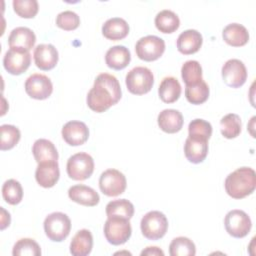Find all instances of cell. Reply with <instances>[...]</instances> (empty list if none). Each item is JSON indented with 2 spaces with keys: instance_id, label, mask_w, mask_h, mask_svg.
Returning <instances> with one entry per match:
<instances>
[{
  "instance_id": "6da1fadb",
  "label": "cell",
  "mask_w": 256,
  "mask_h": 256,
  "mask_svg": "<svg viewBox=\"0 0 256 256\" xmlns=\"http://www.w3.org/2000/svg\"><path fill=\"white\" fill-rule=\"evenodd\" d=\"M121 96L122 91L117 78L109 73H101L87 94V105L91 110L102 113L118 103Z\"/></svg>"
},
{
  "instance_id": "7a4b0ae2",
  "label": "cell",
  "mask_w": 256,
  "mask_h": 256,
  "mask_svg": "<svg viewBox=\"0 0 256 256\" xmlns=\"http://www.w3.org/2000/svg\"><path fill=\"white\" fill-rule=\"evenodd\" d=\"M227 194L234 199H242L252 194L256 187V174L250 167H240L231 172L224 182Z\"/></svg>"
},
{
  "instance_id": "3957f363",
  "label": "cell",
  "mask_w": 256,
  "mask_h": 256,
  "mask_svg": "<svg viewBox=\"0 0 256 256\" xmlns=\"http://www.w3.org/2000/svg\"><path fill=\"white\" fill-rule=\"evenodd\" d=\"M132 228L129 219L122 217H108L104 224V235L112 245H122L131 237Z\"/></svg>"
},
{
  "instance_id": "277c9868",
  "label": "cell",
  "mask_w": 256,
  "mask_h": 256,
  "mask_svg": "<svg viewBox=\"0 0 256 256\" xmlns=\"http://www.w3.org/2000/svg\"><path fill=\"white\" fill-rule=\"evenodd\" d=\"M125 82L129 92L135 95H143L151 90L154 84V76L149 68L137 66L127 73Z\"/></svg>"
},
{
  "instance_id": "5b68a950",
  "label": "cell",
  "mask_w": 256,
  "mask_h": 256,
  "mask_svg": "<svg viewBox=\"0 0 256 256\" xmlns=\"http://www.w3.org/2000/svg\"><path fill=\"white\" fill-rule=\"evenodd\" d=\"M71 230L70 218L62 212H53L44 220V231L46 236L54 242L65 240Z\"/></svg>"
},
{
  "instance_id": "8992f818",
  "label": "cell",
  "mask_w": 256,
  "mask_h": 256,
  "mask_svg": "<svg viewBox=\"0 0 256 256\" xmlns=\"http://www.w3.org/2000/svg\"><path fill=\"white\" fill-rule=\"evenodd\" d=\"M140 228L145 238L149 240H158L166 234L168 220L160 211H149L142 217Z\"/></svg>"
},
{
  "instance_id": "52a82bcc",
  "label": "cell",
  "mask_w": 256,
  "mask_h": 256,
  "mask_svg": "<svg viewBox=\"0 0 256 256\" xmlns=\"http://www.w3.org/2000/svg\"><path fill=\"white\" fill-rule=\"evenodd\" d=\"M66 170L71 179L77 181L86 180L94 171V160L88 153L78 152L69 157Z\"/></svg>"
},
{
  "instance_id": "ba28073f",
  "label": "cell",
  "mask_w": 256,
  "mask_h": 256,
  "mask_svg": "<svg viewBox=\"0 0 256 256\" xmlns=\"http://www.w3.org/2000/svg\"><path fill=\"white\" fill-rule=\"evenodd\" d=\"M135 51L139 59L147 62L155 61L164 53L165 41L158 36L147 35L137 41Z\"/></svg>"
},
{
  "instance_id": "9c48e42d",
  "label": "cell",
  "mask_w": 256,
  "mask_h": 256,
  "mask_svg": "<svg viewBox=\"0 0 256 256\" xmlns=\"http://www.w3.org/2000/svg\"><path fill=\"white\" fill-rule=\"evenodd\" d=\"M224 226L227 233L232 237L243 238L250 232L252 222L246 212L239 209H233L226 214Z\"/></svg>"
},
{
  "instance_id": "30bf717a",
  "label": "cell",
  "mask_w": 256,
  "mask_h": 256,
  "mask_svg": "<svg viewBox=\"0 0 256 256\" xmlns=\"http://www.w3.org/2000/svg\"><path fill=\"white\" fill-rule=\"evenodd\" d=\"M126 177L117 169H107L99 177V188L104 195L109 197L122 194L126 189Z\"/></svg>"
},
{
  "instance_id": "8fae6325",
  "label": "cell",
  "mask_w": 256,
  "mask_h": 256,
  "mask_svg": "<svg viewBox=\"0 0 256 256\" xmlns=\"http://www.w3.org/2000/svg\"><path fill=\"white\" fill-rule=\"evenodd\" d=\"M31 63L29 51L21 48H9L3 58L6 71L12 75H20L25 72Z\"/></svg>"
},
{
  "instance_id": "7c38bea8",
  "label": "cell",
  "mask_w": 256,
  "mask_h": 256,
  "mask_svg": "<svg viewBox=\"0 0 256 256\" xmlns=\"http://www.w3.org/2000/svg\"><path fill=\"white\" fill-rule=\"evenodd\" d=\"M221 75L227 86L231 88H239L246 82L247 69L241 60L229 59L222 66Z\"/></svg>"
},
{
  "instance_id": "4fadbf2b",
  "label": "cell",
  "mask_w": 256,
  "mask_h": 256,
  "mask_svg": "<svg viewBox=\"0 0 256 256\" xmlns=\"http://www.w3.org/2000/svg\"><path fill=\"white\" fill-rule=\"evenodd\" d=\"M25 91L33 99L44 100L52 94L53 85L46 75L34 73L26 79Z\"/></svg>"
},
{
  "instance_id": "5bb4252c",
  "label": "cell",
  "mask_w": 256,
  "mask_h": 256,
  "mask_svg": "<svg viewBox=\"0 0 256 256\" xmlns=\"http://www.w3.org/2000/svg\"><path fill=\"white\" fill-rule=\"evenodd\" d=\"M61 134L67 144L70 146H79L88 140L89 129L84 122L72 120L62 127Z\"/></svg>"
},
{
  "instance_id": "9a60e30c",
  "label": "cell",
  "mask_w": 256,
  "mask_h": 256,
  "mask_svg": "<svg viewBox=\"0 0 256 256\" xmlns=\"http://www.w3.org/2000/svg\"><path fill=\"white\" fill-rule=\"evenodd\" d=\"M184 154L191 163L203 162L208 154V140L202 137L188 136L184 144Z\"/></svg>"
},
{
  "instance_id": "2e32d148",
  "label": "cell",
  "mask_w": 256,
  "mask_h": 256,
  "mask_svg": "<svg viewBox=\"0 0 256 256\" xmlns=\"http://www.w3.org/2000/svg\"><path fill=\"white\" fill-rule=\"evenodd\" d=\"M60 170L57 161H44L38 163L35 171L37 183L44 188L53 187L59 180Z\"/></svg>"
},
{
  "instance_id": "e0dca14e",
  "label": "cell",
  "mask_w": 256,
  "mask_h": 256,
  "mask_svg": "<svg viewBox=\"0 0 256 256\" xmlns=\"http://www.w3.org/2000/svg\"><path fill=\"white\" fill-rule=\"evenodd\" d=\"M35 65L44 71L53 69L59 59L58 51L52 44H39L33 52Z\"/></svg>"
},
{
  "instance_id": "ac0fdd59",
  "label": "cell",
  "mask_w": 256,
  "mask_h": 256,
  "mask_svg": "<svg viewBox=\"0 0 256 256\" xmlns=\"http://www.w3.org/2000/svg\"><path fill=\"white\" fill-rule=\"evenodd\" d=\"M203 43V38L200 32L195 29L183 31L177 38V49L184 55L194 54L199 51Z\"/></svg>"
},
{
  "instance_id": "d6986e66",
  "label": "cell",
  "mask_w": 256,
  "mask_h": 256,
  "mask_svg": "<svg viewBox=\"0 0 256 256\" xmlns=\"http://www.w3.org/2000/svg\"><path fill=\"white\" fill-rule=\"evenodd\" d=\"M36 42L35 33L28 27L14 28L8 37V44L10 48H21L30 51Z\"/></svg>"
},
{
  "instance_id": "ffe728a7",
  "label": "cell",
  "mask_w": 256,
  "mask_h": 256,
  "mask_svg": "<svg viewBox=\"0 0 256 256\" xmlns=\"http://www.w3.org/2000/svg\"><path fill=\"white\" fill-rule=\"evenodd\" d=\"M68 196L72 201L89 207L97 205L100 200L99 194L93 188L83 184L71 186L68 189Z\"/></svg>"
},
{
  "instance_id": "44dd1931",
  "label": "cell",
  "mask_w": 256,
  "mask_h": 256,
  "mask_svg": "<svg viewBox=\"0 0 256 256\" xmlns=\"http://www.w3.org/2000/svg\"><path fill=\"white\" fill-rule=\"evenodd\" d=\"M157 122L162 131L172 134L181 130L184 120L180 111L176 109H164L159 113Z\"/></svg>"
},
{
  "instance_id": "7402d4cb",
  "label": "cell",
  "mask_w": 256,
  "mask_h": 256,
  "mask_svg": "<svg viewBox=\"0 0 256 256\" xmlns=\"http://www.w3.org/2000/svg\"><path fill=\"white\" fill-rule=\"evenodd\" d=\"M131 60V54L128 48L123 45H115L109 48L105 54L107 66L114 70H122L128 66Z\"/></svg>"
},
{
  "instance_id": "603a6c76",
  "label": "cell",
  "mask_w": 256,
  "mask_h": 256,
  "mask_svg": "<svg viewBox=\"0 0 256 256\" xmlns=\"http://www.w3.org/2000/svg\"><path fill=\"white\" fill-rule=\"evenodd\" d=\"M222 37L228 45L241 47L249 41V32L242 24L230 23L224 27Z\"/></svg>"
},
{
  "instance_id": "cb8c5ba5",
  "label": "cell",
  "mask_w": 256,
  "mask_h": 256,
  "mask_svg": "<svg viewBox=\"0 0 256 256\" xmlns=\"http://www.w3.org/2000/svg\"><path fill=\"white\" fill-rule=\"evenodd\" d=\"M129 33V25L123 18L113 17L102 25V34L105 38L113 41L124 39Z\"/></svg>"
},
{
  "instance_id": "d4e9b609",
  "label": "cell",
  "mask_w": 256,
  "mask_h": 256,
  "mask_svg": "<svg viewBox=\"0 0 256 256\" xmlns=\"http://www.w3.org/2000/svg\"><path fill=\"white\" fill-rule=\"evenodd\" d=\"M93 247V236L88 229L79 230L71 240L70 253L74 256H86Z\"/></svg>"
},
{
  "instance_id": "484cf974",
  "label": "cell",
  "mask_w": 256,
  "mask_h": 256,
  "mask_svg": "<svg viewBox=\"0 0 256 256\" xmlns=\"http://www.w3.org/2000/svg\"><path fill=\"white\" fill-rule=\"evenodd\" d=\"M32 153L37 163L44 161H57L58 151L55 145L47 139H38L32 146Z\"/></svg>"
},
{
  "instance_id": "4316f807",
  "label": "cell",
  "mask_w": 256,
  "mask_h": 256,
  "mask_svg": "<svg viewBox=\"0 0 256 256\" xmlns=\"http://www.w3.org/2000/svg\"><path fill=\"white\" fill-rule=\"evenodd\" d=\"M158 93L164 103H173L177 101L181 95V85L177 78L173 76L165 77L159 85Z\"/></svg>"
},
{
  "instance_id": "83f0119b",
  "label": "cell",
  "mask_w": 256,
  "mask_h": 256,
  "mask_svg": "<svg viewBox=\"0 0 256 256\" xmlns=\"http://www.w3.org/2000/svg\"><path fill=\"white\" fill-rule=\"evenodd\" d=\"M154 22L156 28L160 32L166 34L175 32L180 26V19L178 15L169 9H164L158 12L155 16Z\"/></svg>"
},
{
  "instance_id": "f1b7e54d",
  "label": "cell",
  "mask_w": 256,
  "mask_h": 256,
  "mask_svg": "<svg viewBox=\"0 0 256 256\" xmlns=\"http://www.w3.org/2000/svg\"><path fill=\"white\" fill-rule=\"evenodd\" d=\"M242 129L241 118L235 113H229L220 120L221 134L227 139H233L239 136Z\"/></svg>"
},
{
  "instance_id": "f546056e",
  "label": "cell",
  "mask_w": 256,
  "mask_h": 256,
  "mask_svg": "<svg viewBox=\"0 0 256 256\" xmlns=\"http://www.w3.org/2000/svg\"><path fill=\"white\" fill-rule=\"evenodd\" d=\"M134 214V206L127 199H116L110 201L106 205L107 217H122L125 219H131Z\"/></svg>"
},
{
  "instance_id": "4dcf8cb0",
  "label": "cell",
  "mask_w": 256,
  "mask_h": 256,
  "mask_svg": "<svg viewBox=\"0 0 256 256\" xmlns=\"http://www.w3.org/2000/svg\"><path fill=\"white\" fill-rule=\"evenodd\" d=\"M181 76L186 86H192L202 81V67L196 60L186 61L181 68Z\"/></svg>"
},
{
  "instance_id": "1f68e13d",
  "label": "cell",
  "mask_w": 256,
  "mask_h": 256,
  "mask_svg": "<svg viewBox=\"0 0 256 256\" xmlns=\"http://www.w3.org/2000/svg\"><path fill=\"white\" fill-rule=\"evenodd\" d=\"M209 93H210L209 86L204 80L200 81L195 85L185 87L186 99L189 103L194 105H199L204 103L208 99Z\"/></svg>"
},
{
  "instance_id": "d6a6232c",
  "label": "cell",
  "mask_w": 256,
  "mask_h": 256,
  "mask_svg": "<svg viewBox=\"0 0 256 256\" xmlns=\"http://www.w3.org/2000/svg\"><path fill=\"white\" fill-rule=\"evenodd\" d=\"M169 254L171 256H194L196 247L192 240L187 237H176L169 245Z\"/></svg>"
},
{
  "instance_id": "836d02e7",
  "label": "cell",
  "mask_w": 256,
  "mask_h": 256,
  "mask_svg": "<svg viewBox=\"0 0 256 256\" xmlns=\"http://www.w3.org/2000/svg\"><path fill=\"white\" fill-rule=\"evenodd\" d=\"M3 199L11 205H16L21 202L23 198V188L19 181L15 179H8L2 186Z\"/></svg>"
},
{
  "instance_id": "e575fe53",
  "label": "cell",
  "mask_w": 256,
  "mask_h": 256,
  "mask_svg": "<svg viewBox=\"0 0 256 256\" xmlns=\"http://www.w3.org/2000/svg\"><path fill=\"white\" fill-rule=\"evenodd\" d=\"M0 132H1L0 148L2 151L12 149L14 146H16V144L19 142L21 137L20 130L14 125L3 124L0 127Z\"/></svg>"
},
{
  "instance_id": "d590c367",
  "label": "cell",
  "mask_w": 256,
  "mask_h": 256,
  "mask_svg": "<svg viewBox=\"0 0 256 256\" xmlns=\"http://www.w3.org/2000/svg\"><path fill=\"white\" fill-rule=\"evenodd\" d=\"M12 254L13 256H39L41 248L34 239L22 238L14 244Z\"/></svg>"
},
{
  "instance_id": "8d00e7d4",
  "label": "cell",
  "mask_w": 256,
  "mask_h": 256,
  "mask_svg": "<svg viewBox=\"0 0 256 256\" xmlns=\"http://www.w3.org/2000/svg\"><path fill=\"white\" fill-rule=\"evenodd\" d=\"M13 9L22 18H33L38 13L39 5L36 0H14Z\"/></svg>"
},
{
  "instance_id": "74e56055",
  "label": "cell",
  "mask_w": 256,
  "mask_h": 256,
  "mask_svg": "<svg viewBox=\"0 0 256 256\" xmlns=\"http://www.w3.org/2000/svg\"><path fill=\"white\" fill-rule=\"evenodd\" d=\"M80 24V18L77 13L71 10L60 12L56 17V25L66 31L75 30Z\"/></svg>"
},
{
  "instance_id": "f35d334b",
  "label": "cell",
  "mask_w": 256,
  "mask_h": 256,
  "mask_svg": "<svg viewBox=\"0 0 256 256\" xmlns=\"http://www.w3.org/2000/svg\"><path fill=\"white\" fill-rule=\"evenodd\" d=\"M188 132L189 136L202 137L209 140V138L212 135V126L208 121L197 118L189 123Z\"/></svg>"
},
{
  "instance_id": "ab89813d",
  "label": "cell",
  "mask_w": 256,
  "mask_h": 256,
  "mask_svg": "<svg viewBox=\"0 0 256 256\" xmlns=\"http://www.w3.org/2000/svg\"><path fill=\"white\" fill-rule=\"evenodd\" d=\"M144 255H148V256H164V252L156 247V246H150V247H147L145 248L142 252H141V256H144Z\"/></svg>"
},
{
  "instance_id": "60d3db41",
  "label": "cell",
  "mask_w": 256,
  "mask_h": 256,
  "mask_svg": "<svg viewBox=\"0 0 256 256\" xmlns=\"http://www.w3.org/2000/svg\"><path fill=\"white\" fill-rule=\"evenodd\" d=\"M2 219H1V230H4L10 224V214L3 207H1Z\"/></svg>"
}]
</instances>
